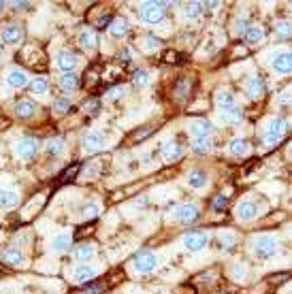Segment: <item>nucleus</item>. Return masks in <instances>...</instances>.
I'll return each instance as SVG.
<instances>
[{"mask_svg":"<svg viewBox=\"0 0 292 294\" xmlns=\"http://www.w3.org/2000/svg\"><path fill=\"white\" fill-rule=\"evenodd\" d=\"M216 105L220 109V115L224 117L226 122H239L241 120V107L237 105V100L235 96L228 90H220L216 94Z\"/></svg>","mask_w":292,"mask_h":294,"instance_id":"f257e3e1","label":"nucleus"},{"mask_svg":"<svg viewBox=\"0 0 292 294\" xmlns=\"http://www.w3.org/2000/svg\"><path fill=\"white\" fill-rule=\"evenodd\" d=\"M252 250H254L256 258L267 260V258H271V256H275V254H278V239H275V237H271V235H263V237H258V239L254 241Z\"/></svg>","mask_w":292,"mask_h":294,"instance_id":"f03ea898","label":"nucleus"},{"mask_svg":"<svg viewBox=\"0 0 292 294\" xmlns=\"http://www.w3.org/2000/svg\"><path fill=\"white\" fill-rule=\"evenodd\" d=\"M169 2H143L141 4V19L143 23H160L164 19V9Z\"/></svg>","mask_w":292,"mask_h":294,"instance_id":"7ed1b4c3","label":"nucleus"},{"mask_svg":"<svg viewBox=\"0 0 292 294\" xmlns=\"http://www.w3.org/2000/svg\"><path fill=\"white\" fill-rule=\"evenodd\" d=\"M288 132V122L284 120V117H273L267 126V132H265V143L267 145H275L284 134Z\"/></svg>","mask_w":292,"mask_h":294,"instance_id":"20e7f679","label":"nucleus"},{"mask_svg":"<svg viewBox=\"0 0 292 294\" xmlns=\"http://www.w3.org/2000/svg\"><path fill=\"white\" fill-rule=\"evenodd\" d=\"M158 267V256L154 252H139L135 258V269L139 273H152L154 269Z\"/></svg>","mask_w":292,"mask_h":294,"instance_id":"39448f33","label":"nucleus"},{"mask_svg":"<svg viewBox=\"0 0 292 294\" xmlns=\"http://www.w3.org/2000/svg\"><path fill=\"white\" fill-rule=\"evenodd\" d=\"M173 220L179 222V224H192V222L199 220V209L194 205H179L173 211Z\"/></svg>","mask_w":292,"mask_h":294,"instance_id":"423d86ee","label":"nucleus"},{"mask_svg":"<svg viewBox=\"0 0 292 294\" xmlns=\"http://www.w3.org/2000/svg\"><path fill=\"white\" fill-rule=\"evenodd\" d=\"M207 243H209V237L205 233H188L184 237V248L188 252H199L203 248H207Z\"/></svg>","mask_w":292,"mask_h":294,"instance_id":"0eeeda50","label":"nucleus"},{"mask_svg":"<svg viewBox=\"0 0 292 294\" xmlns=\"http://www.w3.org/2000/svg\"><path fill=\"white\" fill-rule=\"evenodd\" d=\"M0 38H2V43H6V45H19L23 38V30L19 26H15V23H9V26H4L0 30Z\"/></svg>","mask_w":292,"mask_h":294,"instance_id":"6e6552de","label":"nucleus"},{"mask_svg":"<svg viewBox=\"0 0 292 294\" xmlns=\"http://www.w3.org/2000/svg\"><path fill=\"white\" fill-rule=\"evenodd\" d=\"M271 66H273V70H275L278 75H290V68H292L290 51H280V53L273 58Z\"/></svg>","mask_w":292,"mask_h":294,"instance_id":"1a4fd4ad","label":"nucleus"},{"mask_svg":"<svg viewBox=\"0 0 292 294\" xmlns=\"http://www.w3.org/2000/svg\"><path fill=\"white\" fill-rule=\"evenodd\" d=\"M38 152V141L32 139V137H26L17 143V156L23 158V160H28V158H32L34 154Z\"/></svg>","mask_w":292,"mask_h":294,"instance_id":"9d476101","label":"nucleus"},{"mask_svg":"<svg viewBox=\"0 0 292 294\" xmlns=\"http://www.w3.org/2000/svg\"><path fill=\"white\" fill-rule=\"evenodd\" d=\"M102 147H105V137H102L100 132H88L83 137V149L85 152L94 154V152H98V149H102Z\"/></svg>","mask_w":292,"mask_h":294,"instance_id":"9b49d317","label":"nucleus"},{"mask_svg":"<svg viewBox=\"0 0 292 294\" xmlns=\"http://www.w3.org/2000/svg\"><path fill=\"white\" fill-rule=\"evenodd\" d=\"M56 64L62 73H73V68L77 66V55L70 51H60L56 55Z\"/></svg>","mask_w":292,"mask_h":294,"instance_id":"f8f14e48","label":"nucleus"},{"mask_svg":"<svg viewBox=\"0 0 292 294\" xmlns=\"http://www.w3.org/2000/svg\"><path fill=\"white\" fill-rule=\"evenodd\" d=\"M188 130L194 137H209L211 132H214V126H211L209 120H192L190 126H188Z\"/></svg>","mask_w":292,"mask_h":294,"instance_id":"ddd939ff","label":"nucleus"},{"mask_svg":"<svg viewBox=\"0 0 292 294\" xmlns=\"http://www.w3.org/2000/svg\"><path fill=\"white\" fill-rule=\"evenodd\" d=\"M258 216V207L252 201H243L237 205V218L243 220V222H248V220H254Z\"/></svg>","mask_w":292,"mask_h":294,"instance_id":"4468645a","label":"nucleus"},{"mask_svg":"<svg viewBox=\"0 0 292 294\" xmlns=\"http://www.w3.org/2000/svg\"><path fill=\"white\" fill-rule=\"evenodd\" d=\"M181 154H184V149H181V145L177 141H169L167 145L162 147V158L167 162H177L181 158Z\"/></svg>","mask_w":292,"mask_h":294,"instance_id":"2eb2a0df","label":"nucleus"},{"mask_svg":"<svg viewBox=\"0 0 292 294\" xmlns=\"http://www.w3.org/2000/svg\"><path fill=\"white\" fill-rule=\"evenodd\" d=\"M19 203V194L9 188H0V209H11Z\"/></svg>","mask_w":292,"mask_h":294,"instance_id":"dca6fc26","label":"nucleus"},{"mask_svg":"<svg viewBox=\"0 0 292 294\" xmlns=\"http://www.w3.org/2000/svg\"><path fill=\"white\" fill-rule=\"evenodd\" d=\"M94 277H96V269H92L88 265H81L79 269H75V273H73V280L77 284H90Z\"/></svg>","mask_w":292,"mask_h":294,"instance_id":"f3484780","label":"nucleus"},{"mask_svg":"<svg viewBox=\"0 0 292 294\" xmlns=\"http://www.w3.org/2000/svg\"><path fill=\"white\" fill-rule=\"evenodd\" d=\"M70 245H73V237H70L68 233H58V235L51 239L53 252H68Z\"/></svg>","mask_w":292,"mask_h":294,"instance_id":"a211bd4d","label":"nucleus"},{"mask_svg":"<svg viewBox=\"0 0 292 294\" xmlns=\"http://www.w3.org/2000/svg\"><path fill=\"white\" fill-rule=\"evenodd\" d=\"M209 184V177H207V173L205 171H192L190 175H188V186L194 188V190H203L205 186Z\"/></svg>","mask_w":292,"mask_h":294,"instance_id":"6ab92c4d","label":"nucleus"},{"mask_svg":"<svg viewBox=\"0 0 292 294\" xmlns=\"http://www.w3.org/2000/svg\"><path fill=\"white\" fill-rule=\"evenodd\" d=\"M128 30H130V23L126 21V17H115L111 21V26H109V32H111L115 38H122L128 34Z\"/></svg>","mask_w":292,"mask_h":294,"instance_id":"aec40b11","label":"nucleus"},{"mask_svg":"<svg viewBox=\"0 0 292 294\" xmlns=\"http://www.w3.org/2000/svg\"><path fill=\"white\" fill-rule=\"evenodd\" d=\"M6 83L11 87H23L28 83V75L23 73L21 68H13V70H9V75H6Z\"/></svg>","mask_w":292,"mask_h":294,"instance_id":"412c9836","label":"nucleus"},{"mask_svg":"<svg viewBox=\"0 0 292 294\" xmlns=\"http://www.w3.org/2000/svg\"><path fill=\"white\" fill-rule=\"evenodd\" d=\"M36 113V107H34V102H30V100H19L17 105H15V115L21 117V120H28V117H32Z\"/></svg>","mask_w":292,"mask_h":294,"instance_id":"4be33fe9","label":"nucleus"},{"mask_svg":"<svg viewBox=\"0 0 292 294\" xmlns=\"http://www.w3.org/2000/svg\"><path fill=\"white\" fill-rule=\"evenodd\" d=\"M246 90H248L250 98H260L263 96V92H265V85H263V81H260L258 77H252V79L246 81Z\"/></svg>","mask_w":292,"mask_h":294,"instance_id":"5701e85b","label":"nucleus"},{"mask_svg":"<svg viewBox=\"0 0 292 294\" xmlns=\"http://www.w3.org/2000/svg\"><path fill=\"white\" fill-rule=\"evenodd\" d=\"M211 139L209 137H194L192 141V149H194V154H199V156H207L211 152Z\"/></svg>","mask_w":292,"mask_h":294,"instance_id":"b1692460","label":"nucleus"},{"mask_svg":"<svg viewBox=\"0 0 292 294\" xmlns=\"http://www.w3.org/2000/svg\"><path fill=\"white\" fill-rule=\"evenodd\" d=\"M243 38H246L248 45H258V43H263L265 32H263V28L260 26H250L246 30V34H243Z\"/></svg>","mask_w":292,"mask_h":294,"instance_id":"393cba45","label":"nucleus"},{"mask_svg":"<svg viewBox=\"0 0 292 294\" xmlns=\"http://www.w3.org/2000/svg\"><path fill=\"white\" fill-rule=\"evenodd\" d=\"M2 260L9 267H23V260H26V258H23V254L19 250H6L2 254Z\"/></svg>","mask_w":292,"mask_h":294,"instance_id":"a878e982","label":"nucleus"},{"mask_svg":"<svg viewBox=\"0 0 292 294\" xmlns=\"http://www.w3.org/2000/svg\"><path fill=\"white\" fill-rule=\"evenodd\" d=\"M60 87L64 92H75L77 87H79V79L75 73H62L60 77Z\"/></svg>","mask_w":292,"mask_h":294,"instance_id":"bb28decb","label":"nucleus"},{"mask_svg":"<svg viewBox=\"0 0 292 294\" xmlns=\"http://www.w3.org/2000/svg\"><path fill=\"white\" fill-rule=\"evenodd\" d=\"M75 258L79 260V262H90L92 258H94V248L90 243H83V245H79V248L75 250Z\"/></svg>","mask_w":292,"mask_h":294,"instance_id":"cd10ccee","label":"nucleus"},{"mask_svg":"<svg viewBox=\"0 0 292 294\" xmlns=\"http://www.w3.org/2000/svg\"><path fill=\"white\" fill-rule=\"evenodd\" d=\"M218 241H220L218 245H220V250H222V252H231V250L235 248V243H237L235 235H233V233H228V230H224V233H220Z\"/></svg>","mask_w":292,"mask_h":294,"instance_id":"c85d7f7f","label":"nucleus"},{"mask_svg":"<svg viewBox=\"0 0 292 294\" xmlns=\"http://www.w3.org/2000/svg\"><path fill=\"white\" fill-rule=\"evenodd\" d=\"M79 45H81L83 49H94V47L98 45L96 34H94L92 30H83V32L79 34Z\"/></svg>","mask_w":292,"mask_h":294,"instance_id":"c756f323","label":"nucleus"},{"mask_svg":"<svg viewBox=\"0 0 292 294\" xmlns=\"http://www.w3.org/2000/svg\"><path fill=\"white\" fill-rule=\"evenodd\" d=\"M228 149H231L233 156H243V154H248V141L246 139H233Z\"/></svg>","mask_w":292,"mask_h":294,"instance_id":"7c9ffc66","label":"nucleus"},{"mask_svg":"<svg viewBox=\"0 0 292 294\" xmlns=\"http://www.w3.org/2000/svg\"><path fill=\"white\" fill-rule=\"evenodd\" d=\"M47 87H49V83H47V79L43 77H36L32 83H30V92L36 94V96H43V94L47 92Z\"/></svg>","mask_w":292,"mask_h":294,"instance_id":"2f4dec72","label":"nucleus"},{"mask_svg":"<svg viewBox=\"0 0 292 294\" xmlns=\"http://www.w3.org/2000/svg\"><path fill=\"white\" fill-rule=\"evenodd\" d=\"M184 13H186V17L196 19L203 13V2H188V4H184Z\"/></svg>","mask_w":292,"mask_h":294,"instance_id":"473e14b6","label":"nucleus"},{"mask_svg":"<svg viewBox=\"0 0 292 294\" xmlns=\"http://www.w3.org/2000/svg\"><path fill=\"white\" fill-rule=\"evenodd\" d=\"M47 152H49L51 156H58V154H62V152H64V139L56 137V139L47 141Z\"/></svg>","mask_w":292,"mask_h":294,"instance_id":"72a5a7b5","label":"nucleus"},{"mask_svg":"<svg viewBox=\"0 0 292 294\" xmlns=\"http://www.w3.org/2000/svg\"><path fill=\"white\" fill-rule=\"evenodd\" d=\"M246 275H248L246 265H233V269H231V277H233L235 282H243V280H246Z\"/></svg>","mask_w":292,"mask_h":294,"instance_id":"f704fd0d","label":"nucleus"},{"mask_svg":"<svg viewBox=\"0 0 292 294\" xmlns=\"http://www.w3.org/2000/svg\"><path fill=\"white\" fill-rule=\"evenodd\" d=\"M132 83H135L137 87H143L149 83V73L147 70H137L135 75H132Z\"/></svg>","mask_w":292,"mask_h":294,"instance_id":"c9c22d12","label":"nucleus"},{"mask_svg":"<svg viewBox=\"0 0 292 294\" xmlns=\"http://www.w3.org/2000/svg\"><path fill=\"white\" fill-rule=\"evenodd\" d=\"M53 111H56V113H68L70 111V100L68 98H56L53 100Z\"/></svg>","mask_w":292,"mask_h":294,"instance_id":"e433bc0d","label":"nucleus"},{"mask_svg":"<svg viewBox=\"0 0 292 294\" xmlns=\"http://www.w3.org/2000/svg\"><path fill=\"white\" fill-rule=\"evenodd\" d=\"M143 45H145V49L147 51H154V49H160V38H158V36H145L143 38Z\"/></svg>","mask_w":292,"mask_h":294,"instance_id":"4c0bfd02","label":"nucleus"},{"mask_svg":"<svg viewBox=\"0 0 292 294\" xmlns=\"http://www.w3.org/2000/svg\"><path fill=\"white\" fill-rule=\"evenodd\" d=\"M98 211H100L98 203H90V205H85V209H83V218H85V220L96 218V216H98Z\"/></svg>","mask_w":292,"mask_h":294,"instance_id":"58836bf2","label":"nucleus"},{"mask_svg":"<svg viewBox=\"0 0 292 294\" xmlns=\"http://www.w3.org/2000/svg\"><path fill=\"white\" fill-rule=\"evenodd\" d=\"M224 207H226V196L224 194H218L214 198V207H211V209H214L216 213H220V211H224Z\"/></svg>","mask_w":292,"mask_h":294,"instance_id":"ea45409f","label":"nucleus"},{"mask_svg":"<svg viewBox=\"0 0 292 294\" xmlns=\"http://www.w3.org/2000/svg\"><path fill=\"white\" fill-rule=\"evenodd\" d=\"M100 107V100H88V102H83V111L85 113H96Z\"/></svg>","mask_w":292,"mask_h":294,"instance_id":"a19ab883","label":"nucleus"},{"mask_svg":"<svg viewBox=\"0 0 292 294\" xmlns=\"http://www.w3.org/2000/svg\"><path fill=\"white\" fill-rule=\"evenodd\" d=\"M278 34H280L282 38L290 36V23H288V21H280V23H278Z\"/></svg>","mask_w":292,"mask_h":294,"instance_id":"79ce46f5","label":"nucleus"},{"mask_svg":"<svg viewBox=\"0 0 292 294\" xmlns=\"http://www.w3.org/2000/svg\"><path fill=\"white\" fill-rule=\"evenodd\" d=\"M248 28H250V23H248V19H246V17L239 19V21H237V26H235V30H237L239 34H246V30H248Z\"/></svg>","mask_w":292,"mask_h":294,"instance_id":"37998d69","label":"nucleus"},{"mask_svg":"<svg viewBox=\"0 0 292 294\" xmlns=\"http://www.w3.org/2000/svg\"><path fill=\"white\" fill-rule=\"evenodd\" d=\"M124 94H126L124 87H115L113 92H109V98H111V100H117V98H124Z\"/></svg>","mask_w":292,"mask_h":294,"instance_id":"c03bdc74","label":"nucleus"},{"mask_svg":"<svg viewBox=\"0 0 292 294\" xmlns=\"http://www.w3.org/2000/svg\"><path fill=\"white\" fill-rule=\"evenodd\" d=\"M145 205H147V198L143 196V198H139V201L132 203V207H135V209H141V207H145Z\"/></svg>","mask_w":292,"mask_h":294,"instance_id":"a18cd8bd","label":"nucleus"},{"mask_svg":"<svg viewBox=\"0 0 292 294\" xmlns=\"http://www.w3.org/2000/svg\"><path fill=\"white\" fill-rule=\"evenodd\" d=\"M13 4H15V9H21V11H23V9H28V6H30V2H13Z\"/></svg>","mask_w":292,"mask_h":294,"instance_id":"49530a36","label":"nucleus"},{"mask_svg":"<svg viewBox=\"0 0 292 294\" xmlns=\"http://www.w3.org/2000/svg\"><path fill=\"white\" fill-rule=\"evenodd\" d=\"M130 58H132V55H130V49H124V51H122V60H126V62H128Z\"/></svg>","mask_w":292,"mask_h":294,"instance_id":"de8ad7c7","label":"nucleus"},{"mask_svg":"<svg viewBox=\"0 0 292 294\" xmlns=\"http://www.w3.org/2000/svg\"><path fill=\"white\" fill-rule=\"evenodd\" d=\"M209 4V9H218V6H220V2H207Z\"/></svg>","mask_w":292,"mask_h":294,"instance_id":"09e8293b","label":"nucleus"},{"mask_svg":"<svg viewBox=\"0 0 292 294\" xmlns=\"http://www.w3.org/2000/svg\"><path fill=\"white\" fill-rule=\"evenodd\" d=\"M9 4V2H2V0H0V11H4V6Z\"/></svg>","mask_w":292,"mask_h":294,"instance_id":"8fccbe9b","label":"nucleus"},{"mask_svg":"<svg viewBox=\"0 0 292 294\" xmlns=\"http://www.w3.org/2000/svg\"><path fill=\"white\" fill-rule=\"evenodd\" d=\"M0 60H2V49H0Z\"/></svg>","mask_w":292,"mask_h":294,"instance_id":"3c124183","label":"nucleus"}]
</instances>
